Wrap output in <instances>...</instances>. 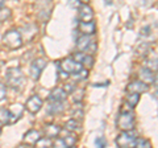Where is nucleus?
<instances>
[{"instance_id": "obj_1", "label": "nucleus", "mask_w": 158, "mask_h": 148, "mask_svg": "<svg viewBox=\"0 0 158 148\" xmlns=\"http://www.w3.org/2000/svg\"><path fill=\"white\" fill-rule=\"evenodd\" d=\"M6 85L12 89H20L24 83V74L20 67H9L6 72Z\"/></svg>"}, {"instance_id": "obj_2", "label": "nucleus", "mask_w": 158, "mask_h": 148, "mask_svg": "<svg viewBox=\"0 0 158 148\" xmlns=\"http://www.w3.org/2000/svg\"><path fill=\"white\" fill-rule=\"evenodd\" d=\"M3 42L6 44L7 48L12 49V50L21 48V45H23L21 33H20L17 29H9V31H7L3 34Z\"/></svg>"}, {"instance_id": "obj_3", "label": "nucleus", "mask_w": 158, "mask_h": 148, "mask_svg": "<svg viewBox=\"0 0 158 148\" xmlns=\"http://www.w3.org/2000/svg\"><path fill=\"white\" fill-rule=\"evenodd\" d=\"M117 127L123 132L133 131L135 128V114L132 110H123L117 118Z\"/></svg>"}, {"instance_id": "obj_4", "label": "nucleus", "mask_w": 158, "mask_h": 148, "mask_svg": "<svg viewBox=\"0 0 158 148\" xmlns=\"http://www.w3.org/2000/svg\"><path fill=\"white\" fill-rule=\"evenodd\" d=\"M137 140V135L135 131H125L121 132L116 137V144L118 148H135Z\"/></svg>"}, {"instance_id": "obj_5", "label": "nucleus", "mask_w": 158, "mask_h": 148, "mask_svg": "<svg viewBox=\"0 0 158 148\" xmlns=\"http://www.w3.org/2000/svg\"><path fill=\"white\" fill-rule=\"evenodd\" d=\"M77 46L82 53L87 52V54H91L96 50V42L92 40L91 36H83L82 34L77 40Z\"/></svg>"}, {"instance_id": "obj_6", "label": "nucleus", "mask_w": 158, "mask_h": 148, "mask_svg": "<svg viewBox=\"0 0 158 148\" xmlns=\"http://www.w3.org/2000/svg\"><path fill=\"white\" fill-rule=\"evenodd\" d=\"M59 69L66 74H75L78 72H81L83 66L79 62L74 61L73 58H65V60H62L59 62Z\"/></svg>"}, {"instance_id": "obj_7", "label": "nucleus", "mask_w": 158, "mask_h": 148, "mask_svg": "<svg viewBox=\"0 0 158 148\" xmlns=\"http://www.w3.org/2000/svg\"><path fill=\"white\" fill-rule=\"evenodd\" d=\"M46 60L45 58H36L32 63H31V69H29V76L32 77V80L37 81L40 76H41L42 70L46 67Z\"/></svg>"}, {"instance_id": "obj_8", "label": "nucleus", "mask_w": 158, "mask_h": 148, "mask_svg": "<svg viewBox=\"0 0 158 148\" xmlns=\"http://www.w3.org/2000/svg\"><path fill=\"white\" fill-rule=\"evenodd\" d=\"M42 107V99L38 95H32L25 103V108L31 114H37Z\"/></svg>"}, {"instance_id": "obj_9", "label": "nucleus", "mask_w": 158, "mask_h": 148, "mask_svg": "<svg viewBox=\"0 0 158 148\" xmlns=\"http://www.w3.org/2000/svg\"><path fill=\"white\" fill-rule=\"evenodd\" d=\"M149 90V86L145 85L144 82L141 81H132L129 85L127 86V91L129 93V94H138L140 95L141 93H146Z\"/></svg>"}, {"instance_id": "obj_10", "label": "nucleus", "mask_w": 158, "mask_h": 148, "mask_svg": "<svg viewBox=\"0 0 158 148\" xmlns=\"http://www.w3.org/2000/svg\"><path fill=\"white\" fill-rule=\"evenodd\" d=\"M78 15H79V19L82 20V23L92 21L94 12H92V8L90 6H87V4H81V6H79Z\"/></svg>"}, {"instance_id": "obj_11", "label": "nucleus", "mask_w": 158, "mask_h": 148, "mask_svg": "<svg viewBox=\"0 0 158 148\" xmlns=\"http://www.w3.org/2000/svg\"><path fill=\"white\" fill-rule=\"evenodd\" d=\"M66 97L67 94L65 93V90H63L62 87H54L53 90L49 93V101L50 102H65L66 101Z\"/></svg>"}, {"instance_id": "obj_12", "label": "nucleus", "mask_w": 158, "mask_h": 148, "mask_svg": "<svg viewBox=\"0 0 158 148\" xmlns=\"http://www.w3.org/2000/svg\"><path fill=\"white\" fill-rule=\"evenodd\" d=\"M8 111H9V115H11V124H12V123L17 122L20 118H21L23 112H24V107H23V105H20V103H13V105L9 106Z\"/></svg>"}, {"instance_id": "obj_13", "label": "nucleus", "mask_w": 158, "mask_h": 148, "mask_svg": "<svg viewBox=\"0 0 158 148\" xmlns=\"http://www.w3.org/2000/svg\"><path fill=\"white\" fill-rule=\"evenodd\" d=\"M41 139V134L37 130H29L24 135V144L27 146H36V143Z\"/></svg>"}, {"instance_id": "obj_14", "label": "nucleus", "mask_w": 158, "mask_h": 148, "mask_svg": "<svg viewBox=\"0 0 158 148\" xmlns=\"http://www.w3.org/2000/svg\"><path fill=\"white\" fill-rule=\"evenodd\" d=\"M140 78H141V82H144L145 85H152V83H154V81H156V76H154V73L153 72H150L149 69H146V67H142L141 70H140Z\"/></svg>"}, {"instance_id": "obj_15", "label": "nucleus", "mask_w": 158, "mask_h": 148, "mask_svg": "<svg viewBox=\"0 0 158 148\" xmlns=\"http://www.w3.org/2000/svg\"><path fill=\"white\" fill-rule=\"evenodd\" d=\"M79 31L83 36H92L96 32V25L94 21H88V23H81L79 24Z\"/></svg>"}, {"instance_id": "obj_16", "label": "nucleus", "mask_w": 158, "mask_h": 148, "mask_svg": "<svg viewBox=\"0 0 158 148\" xmlns=\"http://www.w3.org/2000/svg\"><path fill=\"white\" fill-rule=\"evenodd\" d=\"M65 111V105L59 102H50V105L48 106L46 108V112L49 115H58V114H62Z\"/></svg>"}, {"instance_id": "obj_17", "label": "nucleus", "mask_w": 158, "mask_h": 148, "mask_svg": "<svg viewBox=\"0 0 158 148\" xmlns=\"http://www.w3.org/2000/svg\"><path fill=\"white\" fill-rule=\"evenodd\" d=\"M37 32H38V28H37L36 24H33V23H28V24H25V25L23 27V33L25 34L28 41H31L32 38L37 34Z\"/></svg>"}, {"instance_id": "obj_18", "label": "nucleus", "mask_w": 158, "mask_h": 148, "mask_svg": "<svg viewBox=\"0 0 158 148\" xmlns=\"http://www.w3.org/2000/svg\"><path fill=\"white\" fill-rule=\"evenodd\" d=\"M61 132V127L54 124V123H49L45 126V135L48 139H53V137H57Z\"/></svg>"}, {"instance_id": "obj_19", "label": "nucleus", "mask_w": 158, "mask_h": 148, "mask_svg": "<svg viewBox=\"0 0 158 148\" xmlns=\"http://www.w3.org/2000/svg\"><path fill=\"white\" fill-rule=\"evenodd\" d=\"M81 127H82L81 123H79L78 120H75V119H70V120H67V122L65 123V130H66V131L79 132V131L82 130Z\"/></svg>"}, {"instance_id": "obj_20", "label": "nucleus", "mask_w": 158, "mask_h": 148, "mask_svg": "<svg viewBox=\"0 0 158 148\" xmlns=\"http://www.w3.org/2000/svg\"><path fill=\"white\" fill-rule=\"evenodd\" d=\"M0 124H11V115L8 108H0Z\"/></svg>"}, {"instance_id": "obj_21", "label": "nucleus", "mask_w": 158, "mask_h": 148, "mask_svg": "<svg viewBox=\"0 0 158 148\" xmlns=\"http://www.w3.org/2000/svg\"><path fill=\"white\" fill-rule=\"evenodd\" d=\"M138 101H140V95L138 94H128V97H127V103L129 105L131 108L136 107Z\"/></svg>"}, {"instance_id": "obj_22", "label": "nucleus", "mask_w": 158, "mask_h": 148, "mask_svg": "<svg viewBox=\"0 0 158 148\" xmlns=\"http://www.w3.org/2000/svg\"><path fill=\"white\" fill-rule=\"evenodd\" d=\"M135 148H153V147L150 144V141L145 139V137H137Z\"/></svg>"}, {"instance_id": "obj_23", "label": "nucleus", "mask_w": 158, "mask_h": 148, "mask_svg": "<svg viewBox=\"0 0 158 148\" xmlns=\"http://www.w3.org/2000/svg\"><path fill=\"white\" fill-rule=\"evenodd\" d=\"M87 76H88V70H87V69H82L81 72L73 74L71 78H73L74 81H85L86 78H87Z\"/></svg>"}, {"instance_id": "obj_24", "label": "nucleus", "mask_w": 158, "mask_h": 148, "mask_svg": "<svg viewBox=\"0 0 158 148\" xmlns=\"http://www.w3.org/2000/svg\"><path fill=\"white\" fill-rule=\"evenodd\" d=\"M53 144V141L48 137H41L37 143H36V148H50Z\"/></svg>"}, {"instance_id": "obj_25", "label": "nucleus", "mask_w": 158, "mask_h": 148, "mask_svg": "<svg viewBox=\"0 0 158 148\" xmlns=\"http://www.w3.org/2000/svg\"><path fill=\"white\" fill-rule=\"evenodd\" d=\"M11 9L7 8V7H3V8H0V23H3V21H6L8 20L9 17H11Z\"/></svg>"}, {"instance_id": "obj_26", "label": "nucleus", "mask_w": 158, "mask_h": 148, "mask_svg": "<svg viewBox=\"0 0 158 148\" xmlns=\"http://www.w3.org/2000/svg\"><path fill=\"white\" fill-rule=\"evenodd\" d=\"M83 94H85L83 89H75V90L73 91V101L75 103H79L83 99Z\"/></svg>"}, {"instance_id": "obj_27", "label": "nucleus", "mask_w": 158, "mask_h": 148, "mask_svg": "<svg viewBox=\"0 0 158 148\" xmlns=\"http://www.w3.org/2000/svg\"><path fill=\"white\" fill-rule=\"evenodd\" d=\"M145 67L149 69V70L153 72V73H154V70H158V58H154V60H148Z\"/></svg>"}, {"instance_id": "obj_28", "label": "nucleus", "mask_w": 158, "mask_h": 148, "mask_svg": "<svg viewBox=\"0 0 158 148\" xmlns=\"http://www.w3.org/2000/svg\"><path fill=\"white\" fill-rule=\"evenodd\" d=\"M83 116V110H82V103H78L77 107L74 108V111H73V119H75L78 120L79 118H82Z\"/></svg>"}, {"instance_id": "obj_29", "label": "nucleus", "mask_w": 158, "mask_h": 148, "mask_svg": "<svg viewBox=\"0 0 158 148\" xmlns=\"http://www.w3.org/2000/svg\"><path fill=\"white\" fill-rule=\"evenodd\" d=\"M63 141H65V144H66L67 148H71V147H74V144L77 143V139H75V136L70 135V136L63 137Z\"/></svg>"}, {"instance_id": "obj_30", "label": "nucleus", "mask_w": 158, "mask_h": 148, "mask_svg": "<svg viewBox=\"0 0 158 148\" xmlns=\"http://www.w3.org/2000/svg\"><path fill=\"white\" fill-rule=\"evenodd\" d=\"M83 65L87 66V67H91L94 65V58H92L91 54H86L85 56V58H83V61H82V66Z\"/></svg>"}, {"instance_id": "obj_31", "label": "nucleus", "mask_w": 158, "mask_h": 148, "mask_svg": "<svg viewBox=\"0 0 158 148\" xmlns=\"http://www.w3.org/2000/svg\"><path fill=\"white\" fill-rule=\"evenodd\" d=\"M52 147L53 148H67L66 144H65V141H63V139H56L53 141Z\"/></svg>"}, {"instance_id": "obj_32", "label": "nucleus", "mask_w": 158, "mask_h": 148, "mask_svg": "<svg viewBox=\"0 0 158 148\" xmlns=\"http://www.w3.org/2000/svg\"><path fill=\"white\" fill-rule=\"evenodd\" d=\"M95 146H96V148H106L107 141H106L104 137H98L95 140Z\"/></svg>"}, {"instance_id": "obj_33", "label": "nucleus", "mask_w": 158, "mask_h": 148, "mask_svg": "<svg viewBox=\"0 0 158 148\" xmlns=\"http://www.w3.org/2000/svg\"><path fill=\"white\" fill-rule=\"evenodd\" d=\"M7 95V86L0 82V102H2Z\"/></svg>"}, {"instance_id": "obj_34", "label": "nucleus", "mask_w": 158, "mask_h": 148, "mask_svg": "<svg viewBox=\"0 0 158 148\" xmlns=\"http://www.w3.org/2000/svg\"><path fill=\"white\" fill-rule=\"evenodd\" d=\"M63 89V90H65V93H66V94H67V93H73L74 90H75V86H74L73 85V83H66V85H65V87H62Z\"/></svg>"}, {"instance_id": "obj_35", "label": "nucleus", "mask_w": 158, "mask_h": 148, "mask_svg": "<svg viewBox=\"0 0 158 148\" xmlns=\"http://www.w3.org/2000/svg\"><path fill=\"white\" fill-rule=\"evenodd\" d=\"M17 148H31V147H29V146H27V144H20Z\"/></svg>"}, {"instance_id": "obj_36", "label": "nucleus", "mask_w": 158, "mask_h": 148, "mask_svg": "<svg viewBox=\"0 0 158 148\" xmlns=\"http://www.w3.org/2000/svg\"><path fill=\"white\" fill-rule=\"evenodd\" d=\"M3 7H6V4H4L3 0H0V8H3Z\"/></svg>"}, {"instance_id": "obj_37", "label": "nucleus", "mask_w": 158, "mask_h": 148, "mask_svg": "<svg viewBox=\"0 0 158 148\" xmlns=\"http://www.w3.org/2000/svg\"><path fill=\"white\" fill-rule=\"evenodd\" d=\"M154 99H156V101H157V102H158V91H157V93H156V95H154Z\"/></svg>"}, {"instance_id": "obj_38", "label": "nucleus", "mask_w": 158, "mask_h": 148, "mask_svg": "<svg viewBox=\"0 0 158 148\" xmlns=\"http://www.w3.org/2000/svg\"><path fill=\"white\" fill-rule=\"evenodd\" d=\"M2 66H3V62H2V61H0V69H2Z\"/></svg>"}, {"instance_id": "obj_39", "label": "nucleus", "mask_w": 158, "mask_h": 148, "mask_svg": "<svg viewBox=\"0 0 158 148\" xmlns=\"http://www.w3.org/2000/svg\"><path fill=\"white\" fill-rule=\"evenodd\" d=\"M0 134H2V128H0Z\"/></svg>"}, {"instance_id": "obj_40", "label": "nucleus", "mask_w": 158, "mask_h": 148, "mask_svg": "<svg viewBox=\"0 0 158 148\" xmlns=\"http://www.w3.org/2000/svg\"><path fill=\"white\" fill-rule=\"evenodd\" d=\"M71 148H74V147H71Z\"/></svg>"}]
</instances>
